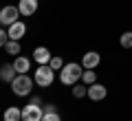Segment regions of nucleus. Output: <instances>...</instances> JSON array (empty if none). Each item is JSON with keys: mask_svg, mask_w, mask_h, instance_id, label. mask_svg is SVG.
Masks as SVG:
<instances>
[{"mask_svg": "<svg viewBox=\"0 0 132 121\" xmlns=\"http://www.w3.org/2000/svg\"><path fill=\"white\" fill-rule=\"evenodd\" d=\"M81 75H84V66L71 62V64H64V68L60 70V82L66 86H75L81 79Z\"/></svg>", "mask_w": 132, "mask_h": 121, "instance_id": "f257e3e1", "label": "nucleus"}, {"mask_svg": "<svg viewBox=\"0 0 132 121\" xmlns=\"http://www.w3.org/2000/svg\"><path fill=\"white\" fill-rule=\"evenodd\" d=\"M33 84H35V79L29 77V73L15 75V79L11 82V90H13V95H18V97H29L31 90H33Z\"/></svg>", "mask_w": 132, "mask_h": 121, "instance_id": "f03ea898", "label": "nucleus"}, {"mask_svg": "<svg viewBox=\"0 0 132 121\" xmlns=\"http://www.w3.org/2000/svg\"><path fill=\"white\" fill-rule=\"evenodd\" d=\"M33 79H35V84H38L40 88H46V86L53 84V79H55V70L48 64H40L38 70H35V75H33Z\"/></svg>", "mask_w": 132, "mask_h": 121, "instance_id": "7ed1b4c3", "label": "nucleus"}, {"mask_svg": "<svg viewBox=\"0 0 132 121\" xmlns=\"http://www.w3.org/2000/svg\"><path fill=\"white\" fill-rule=\"evenodd\" d=\"M18 18H20V9L18 7L7 5V7L0 9V24H5V27H11L13 22H18Z\"/></svg>", "mask_w": 132, "mask_h": 121, "instance_id": "20e7f679", "label": "nucleus"}, {"mask_svg": "<svg viewBox=\"0 0 132 121\" xmlns=\"http://www.w3.org/2000/svg\"><path fill=\"white\" fill-rule=\"evenodd\" d=\"M44 117V108L38 103H29L22 108V121H42Z\"/></svg>", "mask_w": 132, "mask_h": 121, "instance_id": "39448f33", "label": "nucleus"}, {"mask_svg": "<svg viewBox=\"0 0 132 121\" xmlns=\"http://www.w3.org/2000/svg\"><path fill=\"white\" fill-rule=\"evenodd\" d=\"M99 64H101V55H99L97 51H88V53H84V57H81V66H84L86 70H95Z\"/></svg>", "mask_w": 132, "mask_h": 121, "instance_id": "423d86ee", "label": "nucleus"}, {"mask_svg": "<svg viewBox=\"0 0 132 121\" xmlns=\"http://www.w3.org/2000/svg\"><path fill=\"white\" fill-rule=\"evenodd\" d=\"M24 33H27V24L22 22V20H18V22H13L11 27H7V35H9V40H22Z\"/></svg>", "mask_w": 132, "mask_h": 121, "instance_id": "0eeeda50", "label": "nucleus"}, {"mask_svg": "<svg viewBox=\"0 0 132 121\" xmlns=\"http://www.w3.org/2000/svg\"><path fill=\"white\" fill-rule=\"evenodd\" d=\"M106 95H108V88H106L104 84L95 82L93 86H88V97L93 99V101H101V99H106Z\"/></svg>", "mask_w": 132, "mask_h": 121, "instance_id": "6e6552de", "label": "nucleus"}, {"mask_svg": "<svg viewBox=\"0 0 132 121\" xmlns=\"http://www.w3.org/2000/svg\"><path fill=\"white\" fill-rule=\"evenodd\" d=\"M38 5H40V0H20L18 9H20L22 15H33L35 11H38Z\"/></svg>", "mask_w": 132, "mask_h": 121, "instance_id": "1a4fd4ad", "label": "nucleus"}, {"mask_svg": "<svg viewBox=\"0 0 132 121\" xmlns=\"http://www.w3.org/2000/svg\"><path fill=\"white\" fill-rule=\"evenodd\" d=\"M13 68H15V73H18V75L29 73V70H31V60L24 57V55H18V57L13 60Z\"/></svg>", "mask_w": 132, "mask_h": 121, "instance_id": "9d476101", "label": "nucleus"}, {"mask_svg": "<svg viewBox=\"0 0 132 121\" xmlns=\"http://www.w3.org/2000/svg\"><path fill=\"white\" fill-rule=\"evenodd\" d=\"M51 57H53V55H51V51H48L46 46H38L35 51H33V60L38 62V66H40V64H48Z\"/></svg>", "mask_w": 132, "mask_h": 121, "instance_id": "9b49d317", "label": "nucleus"}, {"mask_svg": "<svg viewBox=\"0 0 132 121\" xmlns=\"http://www.w3.org/2000/svg\"><path fill=\"white\" fill-rule=\"evenodd\" d=\"M15 75H18V73H15L13 64H5L2 68H0V79H2L5 84H11V82L15 79Z\"/></svg>", "mask_w": 132, "mask_h": 121, "instance_id": "f8f14e48", "label": "nucleus"}, {"mask_svg": "<svg viewBox=\"0 0 132 121\" xmlns=\"http://www.w3.org/2000/svg\"><path fill=\"white\" fill-rule=\"evenodd\" d=\"M2 121H22V110L15 106H9L2 115Z\"/></svg>", "mask_w": 132, "mask_h": 121, "instance_id": "ddd939ff", "label": "nucleus"}, {"mask_svg": "<svg viewBox=\"0 0 132 121\" xmlns=\"http://www.w3.org/2000/svg\"><path fill=\"white\" fill-rule=\"evenodd\" d=\"M5 51L9 53V55L18 57V55H20V42H18V40H9V42L5 44Z\"/></svg>", "mask_w": 132, "mask_h": 121, "instance_id": "4468645a", "label": "nucleus"}, {"mask_svg": "<svg viewBox=\"0 0 132 121\" xmlns=\"http://www.w3.org/2000/svg\"><path fill=\"white\" fill-rule=\"evenodd\" d=\"M73 97H75V99L88 97V86H86V84H75V86H73Z\"/></svg>", "mask_w": 132, "mask_h": 121, "instance_id": "2eb2a0df", "label": "nucleus"}, {"mask_svg": "<svg viewBox=\"0 0 132 121\" xmlns=\"http://www.w3.org/2000/svg\"><path fill=\"white\" fill-rule=\"evenodd\" d=\"M81 82H84L86 86H93L95 82H97V75H95V70H86V68H84V75H81Z\"/></svg>", "mask_w": 132, "mask_h": 121, "instance_id": "dca6fc26", "label": "nucleus"}, {"mask_svg": "<svg viewBox=\"0 0 132 121\" xmlns=\"http://www.w3.org/2000/svg\"><path fill=\"white\" fill-rule=\"evenodd\" d=\"M119 44H121L123 49H132V31L121 33V37H119Z\"/></svg>", "mask_w": 132, "mask_h": 121, "instance_id": "f3484780", "label": "nucleus"}, {"mask_svg": "<svg viewBox=\"0 0 132 121\" xmlns=\"http://www.w3.org/2000/svg\"><path fill=\"white\" fill-rule=\"evenodd\" d=\"M48 66H51L53 70H62V68H64V60H62V57H57V55H53L51 62H48Z\"/></svg>", "mask_w": 132, "mask_h": 121, "instance_id": "a211bd4d", "label": "nucleus"}, {"mask_svg": "<svg viewBox=\"0 0 132 121\" xmlns=\"http://www.w3.org/2000/svg\"><path fill=\"white\" fill-rule=\"evenodd\" d=\"M42 121H62V117L57 115V110H53V112H44Z\"/></svg>", "mask_w": 132, "mask_h": 121, "instance_id": "6ab92c4d", "label": "nucleus"}, {"mask_svg": "<svg viewBox=\"0 0 132 121\" xmlns=\"http://www.w3.org/2000/svg\"><path fill=\"white\" fill-rule=\"evenodd\" d=\"M7 42H9V35H7V33H5V29H0V49L5 46Z\"/></svg>", "mask_w": 132, "mask_h": 121, "instance_id": "aec40b11", "label": "nucleus"}, {"mask_svg": "<svg viewBox=\"0 0 132 121\" xmlns=\"http://www.w3.org/2000/svg\"><path fill=\"white\" fill-rule=\"evenodd\" d=\"M31 103H38V106H42V99H40L38 95H35V97H31Z\"/></svg>", "mask_w": 132, "mask_h": 121, "instance_id": "412c9836", "label": "nucleus"}, {"mask_svg": "<svg viewBox=\"0 0 132 121\" xmlns=\"http://www.w3.org/2000/svg\"><path fill=\"white\" fill-rule=\"evenodd\" d=\"M53 110H55V106H53V103H48V106L44 108V112H53Z\"/></svg>", "mask_w": 132, "mask_h": 121, "instance_id": "4be33fe9", "label": "nucleus"}, {"mask_svg": "<svg viewBox=\"0 0 132 121\" xmlns=\"http://www.w3.org/2000/svg\"><path fill=\"white\" fill-rule=\"evenodd\" d=\"M130 31H132V29H130Z\"/></svg>", "mask_w": 132, "mask_h": 121, "instance_id": "5701e85b", "label": "nucleus"}]
</instances>
